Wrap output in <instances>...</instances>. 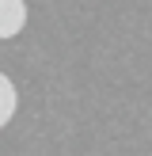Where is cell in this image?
Listing matches in <instances>:
<instances>
[{"label":"cell","instance_id":"1","mask_svg":"<svg viewBox=\"0 0 152 156\" xmlns=\"http://www.w3.org/2000/svg\"><path fill=\"white\" fill-rule=\"evenodd\" d=\"M27 23V4L23 0H0V38H15Z\"/></svg>","mask_w":152,"mask_h":156},{"label":"cell","instance_id":"2","mask_svg":"<svg viewBox=\"0 0 152 156\" xmlns=\"http://www.w3.org/2000/svg\"><path fill=\"white\" fill-rule=\"evenodd\" d=\"M12 114H15V84L0 73V129L12 122Z\"/></svg>","mask_w":152,"mask_h":156}]
</instances>
